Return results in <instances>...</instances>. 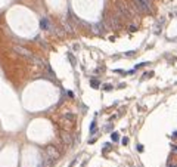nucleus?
I'll return each mask as SVG.
<instances>
[{
	"mask_svg": "<svg viewBox=\"0 0 177 167\" xmlns=\"http://www.w3.org/2000/svg\"><path fill=\"white\" fill-rule=\"evenodd\" d=\"M103 146H105V148H103V151H102V152H103V154H106L109 149H111V143H105Z\"/></svg>",
	"mask_w": 177,
	"mask_h": 167,
	"instance_id": "423d86ee",
	"label": "nucleus"
},
{
	"mask_svg": "<svg viewBox=\"0 0 177 167\" xmlns=\"http://www.w3.org/2000/svg\"><path fill=\"white\" fill-rule=\"evenodd\" d=\"M171 138H174V139H176V138H177V132H174L173 135H171Z\"/></svg>",
	"mask_w": 177,
	"mask_h": 167,
	"instance_id": "ddd939ff",
	"label": "nucleus"
},
{
	"mask_svg": "<svg viewBox=\"0 0 177 167\" xmlns=\"http://www.w3.org/2000/svg\"><path fill=\"white\" fill-rule=\"evenodd\" d=\"M102 89H103L105 92H111V90L114 89V86H112V84H103V86H102Z\"/></svg>",
	"mask_w": 177,
	"mask_h": 167,
	"instance_id": "39448f33",
	"label": "nucleus"
},
{
	"mask_svg": "<svg viewBox=\"0 0 177 167\" xmlns=\"http://www.w3.org/2000/svg\"><path fill=\"white\" fill-rule=\"evenodd\" d=\"M15 52L18 53V55H21V56H24V58H27V59H30V61H32V59L36 58L30 50H27V49H25V47H22V46H15Z\"/></svg>",
	"mask_w": 177,
	"mask_h": 167,
	"instance_id": "f03ea898",
	"label": "nucleus"
},
{
	"mask_svg": "<svg viewBox=\"0 0 177 167\" xmlns=\"http://www.w3.org/2000/svg\"><path fill=\"white\" fill-rule=\"evenodd\" d=\"M121 142H123V145H127V143H129V138H123Z\"/></svg>",
	"mask_w": 177,
	"mask_h": 167,
	"instance_id": "1a4fd4ad",
	"label": "nucleus"
},
{
	"mask_svg": "<svg viewBox=\"0 0 177 167\" xmlns=\"http://www.w3.org/2000/svg\"><path fill=\"white\" fill-rule=\"evenodd\" d=\"M167 167H177V163H174V164H171V163H168V164H167Z\"/></svg>",
	"mask_w": 177,
	"mask_h": 167,
	"instance_id": "9b49d317",
	"label": "nucleus"
},
{
	"mask_svg": "<svg viewBox=\"0 0 177 167\" xmlns=\"http://www.w3.org/2000/svg\"><path fill=\"white\" fill-rule=\"evenodd\" d=\"M111 139H112L114 142H118L120 141V133L118 132H112L111 133Z\"/></svg>",
	"mask_w": 177,
	"mask_h": 167,
	"instance_id": "7ed1b4c3",
	"label": "nucleus"
},
{
	"mask_svg": "<svg viewBox=\"0 0 177 167\" xmlns=\"http://www.w3.org/2000/svg\"><path fill=\"white\" fill-rule=\"evenodd\" d=\"M136 149H137L139 152H142V151H143V145H142V143H137V145H136Z\"/></svg>",
	"mask_w": 177,
	"mask_h": 167,
	"instance_id": "6e6552de",
	"label": "nucleus"
},
{
	"mask_svg": "<svg viewBox=\"0 0 177 167\" xmlns=\"http://www.w3.org/2000/svg\"><path fill=\"white\" fill-rule=\"evenodd\" d=\"M95 132H96V123H95V121H93V123H92V126H90V133L93 135V133H95Z\"/></svg>",
	"mask_w": 177,
	"mask_h": 167,
	"instance_id": "0eeeda50",
	"label": "nucleus"
},
{
	"mask_svg": "<svg viewBox=\"0 0 177 167\" xmlns=\"http://www.w3.org/2000/svg\"><path fill=\"white\" fill-rule=\"evenodd\" d=\"M171 149H173V151H176V152H177V145H171Z\"/></svg>",
	"mask_w": 177,
	"mask_h": 167,
	"instance_id": "f8f14e48",
	"label": "nucleus"
},
{
	"mask_svg": "<svg viewBox=\"0 0 177 167\" xmlns=\"http://www.w3.org/2000/svg\"><path fill=\"white\" fill-rule=\"evenodd\" d=\"M125 56H130V58H131V56H134V52H127V53H125Z\"/></svg>",
	"mask_w": 177,
	"mask_h": 167,
	"instance_id": "9d476101",
	"label": "nucleus"
},
{
	"mask_svg": "<svg viewBox=\"0 0 177 167\" xmlns=\"http://www.w3.org/2000/svg\"><path fill=\"white\" fill-rule=\"evenodd\" d=\"M133 3H134V8L137 9V12H140V13H148L152 9L145 0H133Z\"/></svg>",
	"mask_w": 177,
	"mask_h": 167,
	"instance_id": "f257e3e1",
	"label": "nucleus"
},
{
	"mask_svg": "<svg viewBox=\"0 0 177 167\" xmlns=\"http://www.w3.org/2000/svg\"><path fill=\"white\" fill-rule=\"evenodd\" d=\"M90 86H92L93 89H97L99 86H101V83H99V80H95V79H92V80H90Z\"/></svg>",
	"mask_w": 177,
	"mask_h": 167,
	"instance_id": "20e7f679",
	"label": "nucleus"
}]
</instances>
